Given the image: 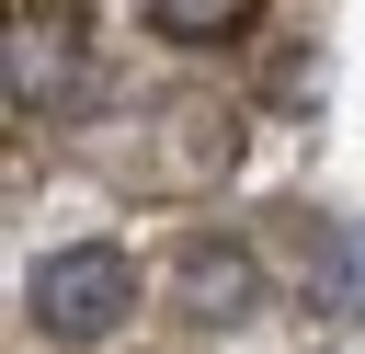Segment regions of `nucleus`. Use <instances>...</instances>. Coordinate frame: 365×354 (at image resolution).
Listing matches in <instances>:
<instances>
[{
  "mask_svg": "<svg viewBox=\"0 0 365 354\" xmlns=\"http://www.w3.org/2000/svg\"><path fill=\"white\" fill-rule=\"evenodd\" d=\"M23 308H34L46 343H114L137 320V251L125 240H57L23 274Z\"/></svg>",
  "mask_w": 365,
  "mask_h": 354,
  "instance_id": "nucleus-1",
  "label": "nucleus"
},
{
  "mask_svg": "<svg viewBox=\"0 0 365 354\" xmlns=\"http://www.w3.org/2000/svg\"><path fill=\"white\" fill-rule=\"evenodd\" d=\"M171 308H182L194 331H240V320L262 308V251H251V240H194V251L171 263Z\"/></svg>",
  "mask_w": 365,
  "mask_h": 354,
  "instance_id": "nucleus-2",
  "label": "nucleus"
},
{
  "mask_svg": "<svg viewBox=\"0 0 365 354\" xmlns=\"http://www.w3.org/2000/svg\"><path fill=\"white\" fill-rule=\"evenodd\" d=\"M0 46H11V57H0V80H11V103L34 114V103H46L57 80H68V57L91 46V23H80V11H11V34H0Z\"/></svg>",
  "mask_w": 365,
  "mask_h": 354,
  "instance_id": "nucleus-3",
  "label": "nucleus"
},
{
  "mask_svg": "<svg viewBox=\"0 0 365 354\" xmlns=\"http://www.w3.org/2000/svg\"><path fill=\"white\" fill-rule=\"evenodd\" d=\"M148 34L160 46H240L251 11H228V0H148Z\"/></svg>",
  "mask_w": 365,
  "mask_h": 354,
  "instance_id": "nucleus-4",
  "label": "nucleus"
},
{
  "mask_svg": "<svg viewBox=\"0 0 365 354\" xmlns=\"http://www.w3.org/2000/svg\"><path fill=\"white\" fill-rule=\"evenodd\" d=\"M365 308V228H331L319 240V320H354Z\"/></svg>",
  "mask_w": 365,
  "mask_h": 354,
  "instance_id": "nucleus-5",
  "label": "nucleus"
}]
</instances>
